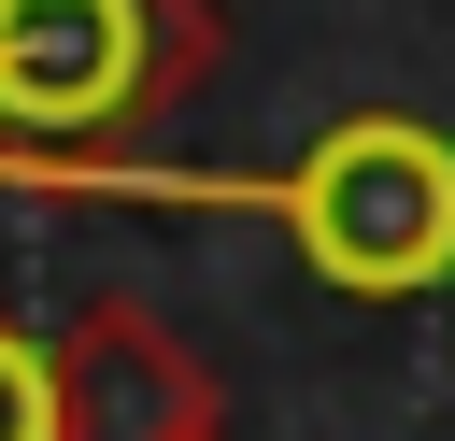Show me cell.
Wrapping results in <instances>:
<instances>
[{
	"mask_svg": "<svg viewBox=\"0 0 455 441\" xmlns=\"http://www.w3.org/2000/svg\"><path fill=\"white\" fill-rule=\"evenodd\" d=\"M228 57L213 0H0V185L85 199Z\"/></svg>",
	"mask_w": 455,
	"mask_h": 441,
	"instance_id": "obj_1",
	"label": "cell"
},
{
	"mask_svg": "<svg viewBox=\"0 0 455 441\" xmlns=\"http://www.w3.org/2000/svg\"><path fill=\"white\" fill-rule=\"evenodd\" d=\"M43 356H57V441H213L228 427L213 370L142 299H85L71 341H43Z\"/></svg>",
	"mask_w": 455,
	"mask_h": 441,
	"instance_id": "obj_3",
	"label": "cell"
},
{
	"mask_svg": "<svg viewBox=\"0 0 455 441\" xmlns=\"http://www.w3.org/2000/svg\"><path fill=\"white\" fill-rule=\"evenodd\" d=\"M213 441H228V427H213Z\"/></svg>",
	"mask_w": 455,
	"mask_h": 441,
	"instance_id": "obj_5",
	"label": "cell"
},
{
	"mask_svg": "<svg viewBox=\"0 0 455 441\" xmlns=\"http://www.w3.org/2000/svg\"><path fill=\"white\" fill-rule=\"evenodd\" d=\"M0 441H57V356L0 313Z\"/></svg>",
	"mask_w": 455,
	"mask_h": 441,
	"instance_id": "obj_4",
	"label": "cell"
},
{
	"mask_svg": "<svg viewBox=\"0 0 455 441\" xmlns=\"http://www.w3.org/2000/svg\"><path fill=\"white\" fill-rule=\"evenodd\" d=\"M100 185H128V199H171V213H270L284 242H299V270L313 285H341V299H427V285H455V142L427 128V114H327L284 171H256V185H213V171H100Z\"/></svg>",
	"mask_w": 455,
	"mask_h": 441,
	"instance_id": "obj_2",
	"label": "cell"
}]
</instances>
